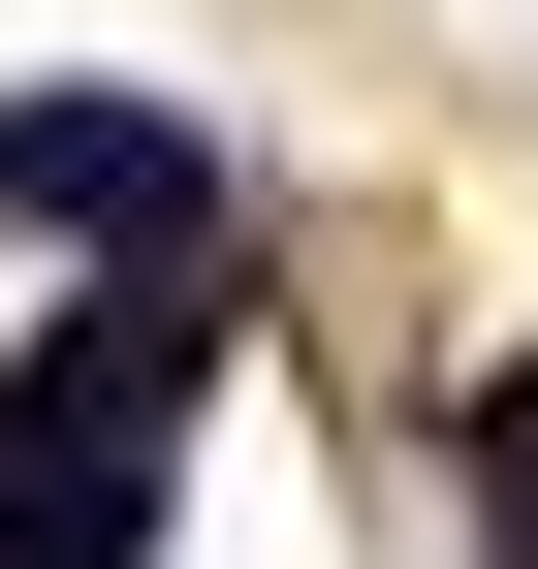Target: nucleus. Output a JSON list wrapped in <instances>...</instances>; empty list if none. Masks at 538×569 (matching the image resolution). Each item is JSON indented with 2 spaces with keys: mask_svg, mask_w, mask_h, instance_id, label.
I'll use <instances>...</instances> for the list:
<instances>
[{
  "mask_svg": "<svg viewBox=\"0 0 538 569\" xmlns=\"http://www.w3.org/2000/svg\"><path fill=\"white\" fill-rule=\"evenodd\" d=\"M476 507H538V348H507V380H476Z\"/></svg>",
  "mask_w": 538,
  "mask_h": 569,
  "instance_id": "obj_3",
  "label": "nucleus"
},
{
  "mask_svg": "<svg viewBox=\"0 0 538 569\" xmlns=\"http://www.w3.org/2000/svg\"><path fill=\"white\" fill-rule=\"evenodd\" d=\"M0 222H63V253H190V222H222V159H190L159 96H0Z\"/></svg>",
  "mask_w": 538,
  "mask_h": 569,
  "instance_id": "obj_2",
  "label": "nucleus"
},
{
  "mask_svg": "<svg viewBox=\"0 0 538 569\" xmlns=\"http://www.w3.org/2000/svg\"><path fill=\"white\" fill-rule=\"evenodd\" d=\"M190 380H222L190 284H96V317L0 348V569H159V507H190Z\"/></svg>",
  "mask_w": 538,
  "mask_h": 569,
  "instance_id": "obj_1",
  "label": "nucleus"
}]
</instances>
